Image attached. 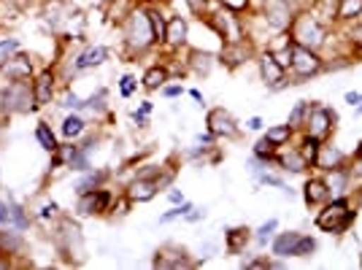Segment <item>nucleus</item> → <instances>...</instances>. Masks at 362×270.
I'll return each mask as SVG.
<instances>
[{
    "label": "nucleus",
    "mask_w": 362,
    "mask_h": 270,
    "mask_svg": "<svg viewBox=\"0 0 362 270\" xmlns=\"http://www.w3.org/2000/svg\"><path fill=\"white\" fill-rule=\"evenodd\" d=\"M35 138L41 141V146H44L46 151H57L60 146H57V141H54V133L49 130V124H38V130H35Z\"/></svg>",
    "instance_id": "obj_33"
},
{
    "label": "nucleus",
    "mask_w": 362,
    "mask_h": 270,
    "mask_svg": "<svg viewBox=\"0 0 362 270\" xmlns=\"http://www.w3.org/2000/svg\"><path fill=\"white\" fill-rule=\"evenodd\" d=\"M211 28L216 30V35L225 41V44H241L243 38H246V25H243V19L235 11H216L211 14Z\"/></svg>",
    "instance_id": "obj_7"
},
{
    "label": "nucleus",
    "mask_w": 362,
    "mask_h": 270,
    "mask_svg": "<svg viewBox=\"0 0 362 270\" xmlns=\"http://www.w3.org/2000/svg\"><path fill=\"white\" fill-rule=\"evenodd\" d=\"M276 151H279V146H273L271 141L262 135L259 141L255 143V157H259V160H265V163H271V160H276Z\"/></svg>",
    "instance_id": "obj_30"
},
{
    "label": "nucleus",
    "mask_w": 362,
    "mask_h": 270,
    "mask_svg": "<svg viewBox=\"0 0 362 270\" xmlns=\"http://www.w3.org/2000/svg\"><path fill=\"white\" fill-rule=\"evenodd\" d=\"M3 71H6V76H8L11 81H28L33 74V62H30V57L16 54V57L3 62Z\"/></svg>",
    "instance_id": "obj_19"
},
{
    "label": "nucleus",
    "mask_w": 362,
    "mask_h": 270,
    "mask_svg": "<svg viewBox=\"0 0 362 270\" xmlns=\"http://www.w3.org/2000/svg\"><path fill=\"white\" fill-rule=\"evenodd\" d=\"M157 44L154 28H151V16L146 8H133L124 19V46L130 54H141Z\"/></svg>",
    "instance_id": "obj_3"
},
{
    "label": "nucleus",
    "mask_w": 362,
    "mask_h": 270,
    "mask_svg": "<svg viewBox=\"0 0 362 270\" xmlns=\"http://www.w3.org/2000/svg\"><path fill=\"white\" fill-rule=\"evenodd\" d=\"M360 265H362V257H360Z\"/></svg>",
    "instance_id": "obj_54"
},
{
    "label": "nucleus",
    "mask_w": 362,
    "mask_h": 270,
    "mask_svg": "<svg viewBox=\"0 0 362 270\" xmlns=\"http://www.w3.org/2000/svg\"><path fill=\"white\" fill-rule=\"evenodd\" d=\"M184 3H187V6H189V8L195 11V14H203V11H206V3H209V0H184Z\"/></svg>",
    "instance_id": "obj_45"
},
{
    "label": "nucleus",
    "mask_w": 362,
    "mask_h": 270,
    "mask_svg": "<svg viewBox=\"0 0 362 270\" xmlns=\"http://www.w3.org/2000/svg\"><path fill=\"white\" fill-rule=\"evenodd\" d=\"M322 179L330 189V197H349L351 187H354V176H351V168L349 165H338L332 170H325Z\"/></svg>",
    "instance_id": "obj_11"
},
{
    "label": "nucleus",
    "mask_w": 362,
    "mask_h": 270,
    "mask_svg": "<svg viewBox=\"0 0 362 270\" xmlns=\"http://www.w3.org/2000/svg\"><path fill=\"white\" fill-rule=\"evenodd\" d=\"M257 68H259L262 81H265L271 90H284L287 84H292V78L287 76V68L276 60V54H273L271 49L259 52V57H257Z\"/></svg>",
    "instance_id": "obj_8"
},
{
    "label": "nucleus",
    "mask_w": 362,
    "mask_h": 270,
    "mask_svg": "<svg viewBox=\"0 0 362 270\" xmlns=\"http://www.w3.org/2000/svg\"><path fill=\"white\" fill-rule=\"evenodd\" d=\"M165 81H168V68L165 65H151L149 71L144 74V90H163L165 87Z\"/></svg>",
    "instance_id": "obj_24"
},
{
    "label": "nucleus",
    "mask_w": 362,
    "mask_h": 270,
    "mask_svg": "<svg viewBox=\"0 0 362 270\" xmlns=\"http://www.w3.org/2000/svg\"><path fill=\"white\" fill-rule=\"evenodd\" d=\"M0 243H3L6 249H16V246H19V238H14V235H0Z\"/></svg>",
    "instance_id": "obj_46"
},
{
    "label": "nucleus",
    "mask_w": 362,
    "mask_h": 270,
    "mask_svg": "<svg viewBox=\"0 0 362 270\" xmlns=\"http://www.w3.org/2000/svg\"><path fill=\"white\" fill-rule=\"evenodd\" d=\"M33 95H35V103L38 105H46L52 100V95H54V76H52V71H44V74L35 78Z\"/></svg>",
    "instance_id": "obj_21"
},
{
    "label": "nucleus",
    "mask_w": 362,
    "mask_h": 270,
    "mask_svg": "<svg viewBox=\"0 0 362 270\" xmlns=\"http://www.w3.org/2000/svg\"><path fill=\"white\" fill-rule=\"evenodd\" d=\"M189 211H192V203H187V200H184L179 209H173V211H168V213H163V216H160V222H163V225H165V222H173V219H179V216H187Z\"/></svg>",
    "instance_id": "obj_38"
},
{
    "label": "nucleus",
    "mask_w": 362,
    "mask_h": 270,
    "mask_svg": "<svg viewBox=\"0 0 362 270\" xmlns=\"http://www.w3.org/2000/svg\"><path fill=\"white\" fill-rule=\"evenodd\" d=\"M0 100H3V95H0ZM0 108H3V103H0Z\"/></svg>",
    "instance_id": "obj_53"
},
{
    "label": "nucleus",
    "mask_w": 362,
    "mask_h": 270,
    "mask_svg": "<svg viewBox=\"0 0 362 270\" xmlns=\"http://www.w3.org/2000/svg\"><path fill=\"white\" fill-rule=\"evenodd\" d=\"M189 95H192V98H195L197 103H203V95H200V92H197V90H189Z\"/></svg>",
    "instance_id": "obj_51"
},
{
    "label": "nucleus",
    "mask_w": 362,
    "mask_h": 270,
    "mask_svg": "<svg viewBox=\"0 0 362 270\" xmlns=\"http://www.w3.org/2000/svg\"><path fill=\"white\" fill-rule=\"evenodd\" d=\"M149 16H151V28H154V38H157V44H165L168 19L163 16L160 8H149Z\"/></svg>",
    "instance_id": "obj_29"
},
{
    "label": "nucleus",
    "mask_w": 362,
    "mask_h": 270,
    "mask_svg": "<svg viewBox=\"0 0 362 270\" xmlns=\"http://www.w3.org/2000/svg\"><path fill=\"white\" fill-rule=\"evenodd\" d=\"M298 11H300L298 0H265L262 3V19H265L268 30L276 33V35L289 30V25H292Z\"/></svg>",
    "instance_id": "obj_5"
},
{
    "label": "nucleus",
    "mask_w": 362,
    "mask_h": 270,
    "mask_svg": "<svg viewBox=\"0 0 362 270\" xmlns=\"http://www.w3.org/2000/svg\"><path fill=\"white\" fill-rule=\"evenodd\" d=\"M219 6H222V8H227V11H235V14H243V11H249L252 0H219Z\"/></svg>",
    "instance_id": "obj_39"
},
{
    "label": "nucleus",
    "mask_w": 362,
    "mask_h": 270,
    "mask_svg": "<svg viewBox=\"0 0 362 270\" xmlns=\"http://www.w3.org/2000/svg\"><path fill=\"white\" fill-rule=\"evenodd\" d=\"M344 41H346L349 49H351V57H357V54L362 57V22H360V19L349 25L346 38H344Z\"/></svg>",
    "instance_id": "obj_28"
},
{
    "label": "nucleus",
    "mask_w": 362,
    "mask_h": 270,
    "mask_svg": "<svg viewBox=\"0 0 362 270\" xmlns=\"http://www.w3.org/2000/svg\"><path fill=\"white\" fill-rule=\"evenodd\" d=\"M163 95H165V98H179V95H184V87H181V84H170V87H163Z\"/></svg>",
    "instance_id": "obj_44"
},
{
    "label": "nucleus",
    "mask_w": 362,
    "mask_h": 270,
    "mask_svg": "<svg viewBox=\"0 0 362 270\" xmlns=\"http://www.w3.org/2000/svg\"><path fill=\"white\" fill-rule=\"evenodd\" d=\"M287 33L298 46L314 49L319 54L327 49V44H330V38H332V28L314 11V8H308V6H300V11L295 14Z\"/></svg>",
    "instance_id": "obj_1"
},
{
    "label": "nucleus",
    "mask_w": 362,
    "mask_h": 270,
    "mask_svg": "<svg viewBox=\"0 0 362 270\" xmlns=\"http://www.w3.org/2000/svg\"><path fill=\"white\" fill-rule=\"evenodd\" d=\"M314 252H317V238H311V235H300L298 246H295V257H311Z\"/></svg>",
    "instance_id": "obj_36"
},
{
    "label": "nucleus",
    "mask_w": 362,
    "mask_h": 270,
    "mask_svg": "<svg viewBox=\"0 0 362 270\" xmlns=\"http://www.w3.org/2000/svg\"><path fill=\"white\" fill-rule=\"evenodd\" d=\"M189 68L195 71V74H200V76H209L214 71V65H216V57L214 54H209V52H189Z\"/></svg>",
    "instance_id": "obj_23"
},
{
    "label": "nucleus",
    "mask_w": 362,
    "mask_h": 270,
    "mask_svg": "<svg viewBox=\"0 0 362 270\" xmlns=\"http://www.w3.org/2000/svg\"><path fill=\"white\" fill-rule=\"evenodd\" d=\"M311 3H314V0H311Z\"/></svg>",
    "instance_id": "obj_55"
},
{
    "label": "nucleus",
    "mask_w": 362,
    "mask_h": 270,
    "mask_svg": "<svg viewBox=\"0 0 362 270\" xmlns=\"http://www.w3.org/2000/svg\"><path fill=\"white\" fill-rule=\"evenodd\" d=\"M338 165H346V154L338 149L335 143H330V141H322V149H319V157H317V163H314V168L317 170H332V168H338Z\"/></svg>",
    "instance_id": "obj_14"
},
{
    "label": "nucleus",
    "mask_w": 362,
    "mask_h": 270,
    "mask_svg": "<svg viewBox=\"0 0 362 270\" xmlns=\"http://www.w3.org/2000/svg\"><path fill=\"white\" fill-rule=\"evenodd\" d=\"M292 135H295V127H292V124H276V127H268V133H265V138H268V141H271L273 146H279V149H281V146H287L289 141H292Z\"/></svg>",
    "instance_id": "obj_25"
},
{
    "label": "nucleus",
    "mask_w": 362,
    "mask_h": 270,
    "mask_svg": "<svg viewBox=\"0 0 362 270\" xmlns=\"http://www.w3.org/2000/svg\"><path fill=\"white\" fill-rule=\"evenodd\" d=\"M160 173H151V176H138L136 181H130L127 187V200L130 203H146L151 197L160 192Z\"/></svg>",
    "instance_id": "obj_12"
},
{
    "label": "nucleus",
    "mask_w": 362,
    "mask_h": 270,
    "mask_svg": "<svg viewBox=\"0 0 362 270\" xmlns=\"http://www.w3.org/2000/svg\"><path fill=\"white\" fill-rule=\"evenodd\" d=\"M276 163H279V168L281 170H287V173H305L308 170V160L303 157V151L298 149V146H289V149H284L281 154L276 151Z\"/></svg>",
    "instance_id": "obj_15"
},
{
    "label": "nucleus",
    "mask_w": 362,
    "mask_h": 270,
    "mask_svg": "<svg viewBox=\"0 0 362 270\" xmlns=\"http://www.w3.org/2000/svg\"><path fill=\"white\" fill-rule=\"evenodd\" d=\"M246 127H249V130H262V119H259V117H252V119L246 122Z\"/></svg>",
    "instance_id": "obj_49"
},
{
    "label": "nucleus",
    "mask_w": 362,
    "mask_h": 270,
    "mask_svg": "<svg viewBox=\"0 0 362 270\" xmlns=\"http://www.w3.org/2000/svg\"><path fill=\"white\" fill-rule=\"evenodd\" d=\"M362 16V0H338L335 8V22L341 25H351Z\"/></svg>",
    "instance_id": "obj_22"
},
{
    "label": "nucleus",
    "mask_w": 362,
    "mask_h": 270,
    "mask_svg": "<svg viewBox=\"0 0 362 270\" xmlns=\"http://www.w3.org/2000/svg\"><path fill=\"white\" fill-rule=\"evenodd\" d=\"M19 52V41L16 38H0V65L6 60H11Z\"/></svg>",
    "instance_id": "obj_35"
},
{
    "label": "nucleus",
    "mask_w": 362,
    "mask_h": 270,
    "mask_svg": "<svg viewBox=\"0 0 362 270\" xmlns=\"http://www.w3.org/2000/svg\"><path fill=\"white\" fill-rule=\"evenodd\" d=\"M276 230H279V219H268L262 227H257V233H255V240L259 243V246H265L268 240L276 235Z\"/></svg>",
    "instance_id": "obj_32"
},
{
    "label": "nucleus",
    "mask_w": 362,
    "mask_h": 270,
    "mask_svg": "<svg viewBox=\"0 0 362 270\" xmlns=\"http://www.w3.org/2000/svg\"><path fill=\"white\" fill-rule=\"evenodd\" d=\"M141 111H144V114H151V103H149V100H146V103H141Z\"/></svg>",
    "instance_id": "obj_52"
},
{
    "label": "nucleus",
    "mask_w": 362,
    "mask_h": 270,
    "mask_svg": "<svg viewBox=\"0 0 362 270\" xmlns=\"http://www.w3.org/2000/svg\"><path fill=\"white\" fill-rule=\"evenodd\" d=\"M249 233H252V230H246V227H235V230H230V233H227V252L238 254L243 246L249 243V238H252Z\"/></svg>",
    "instance_id": "obj_26"
},
{
    "label": "nucleus",
    "mask_w": 362,
    "mask_h": 270,
    "mask_svg": "<svg viewBox=\"0 0 362 270\" xmlns=\"http://www.w3.org/2000/svg\"><path fill=\"white\" fill-rule=\"evenodd\" d=\"M357 219V211L351 209L346 197H330L325 206H319L317 213V227L322 233H330V235H344L349 227L354 225Z\"/></svg>",
    "instance_id": "obj_2"
},
{
    "label": "nucleus",
    "mask_w": 362,
    "mask_h": 270,
    "mask_svg": "<svg viewBox=\"0 0 362 270\" xmlns=\"http://www.w3.org/2000/svg\"><path fill=\"white\" fill-rule=\"evenodd\" d=\"M187 35H189V25L184 16H170L168 19V30H165V44L170 49H181L187 44Z\"/></svg>",
    "instance_id": "obj_18"
},
{
    "label": "nucleus",
    "mask_w": 362,
    "mask_h": 270,
    "mask_svg": "<svg viewBox=\"0 0 362 270\" xmlns=\"http://www.w3.org/2000/svg\"><path fill=\"white\" fill-rule=\"evenodd\" d=\"M206 124H209V133H211L214 138H235V135H238L235 117H233L227 108H211L209 117H206Z\"/></svg>",
    "instance_id": "obj_10"
},
{
    "label": "nucleus",
    "mask_w": 362,
    "mask_h": 270,
    "mask_svg": "<svg viewBox=\"0 0 362 270\" xmlns=\"http://www.w3.org/2000/svg\"><path fill=\"white\" fill-rule=\"evenodd\" d=\"M133 122H136L138 127H144L146 124V114L144 111H133Z\"/></svg>",
    "instance_id": "obj_50"
},
{
    "label": "nucleus",
    "mask_w": 362,
    "mask_h": 270,
    "mask_svg": "<svg viewBox=\"0 0 362 270\" xmlns=\"http://www.w3.org/2000/svg\"><path fill=\"white\" fill-rule=\"evenodd\" d=\"M332 127H335V111L327 108V105L317 103V100H311L308 114H305V122H303L305 135H314L319 141H327L332 135Z\"/></svg>",
    "instance_id": "obj_6"
},
{
    "label": "nucleus",
    "mask_w": 362,
    "mask_h": 270,
    "mask_svg": "<svg viewBox=\"0 0 362 270\" xmlns=\"http://www.w3.org/2000/svg\"><path fill=\"white\" fill-rule=\"evenodd\" d=\"M303 197H305V203H308L311 209H319V206H325V203L330 200V189H327L325 179L317 176V179L305 181V187H303Z\"/></svg>",
    "instance_id": "obj_16"
},
{
    "label": "nucleus",
    "mask_w": 362,
    "mask_h": 270,
    "mask_svg": "<svg viewBox=\"0 0 362 270\" xmlns=\"http://www.w3.org/2000/svg\"><path fill=\"white\" fill-rule=\"evenodd\" d=\"M108 57V49L106 46H90L87 52H81L78 54V60H76V71H87V68H98V65H103Z\"/></svg>",
    "instance_id": "obj_20"
},
{
    "label": "nucleus",
    "mask_w": 362,
    "mask_h": 270,
    "mask_svg": "<svg viewBox=\"0 0 362 270\" xmlns=\"http://www.w3.org/2000/svg\"><path fill=\"white\" fill-rule=\"evenodd\" d=\"M0 222H3V225H6V222H11V209H8L3 200H0Z\"/></svg>",
    "instance_id": "obj_47"
},
{
    "label": "nucleus",
    "mask_w": 362,
    "mask_h": 270,
    "mask_svg": "<svg viewBox=\"0 0 362 270\" xmlns=\"http://www.w3.org/2000/svg\"><path fill=\"white\" fill-rule=\"evenodd\" d=\"M136 87H138V81H136V76H122L119 78V90H122V95H124V98H130V95H133V92H136Z\"/></svg>",
    "instance_id": "obj_41"
},
{
    "label": "nucleus",
    "mask_w": 362,
    "mask_h": 270,
    "mask_svg": "<svg viewBox=\"0 0 362 270\" xmlns=\"http://www.w3.org/2000/svg\"><path fill=\"white\" fill-rule=\"evenodd\" d=\"M62 105H65V108H84V100H81L76 92H68V95H65V103Z\"/></svg>",
    "instance_id": "obj_42"
},
{
    "label": "nucleus",
    "mask_w": 362,
    "mask_h": 270,
    "mask_svg": "<svg viewBox=\"0 0 362 270\" xmlns=\"http://www.w3.org/2000/svg\"><path fill=\"white\" fill-rule=\"evenodd\" d=\"M8 209H11V222H16V225H19V227H25V225H28V222H25V213H22V209H19L16 203H11Z\"/></svg>",
    "instance_id": "obj_43"
},
{
    "label": "nucleus",
    "mask_w": 362,
    "mask_h": 270,
    "mask_svg": "<svg viewBox=\"0 0 362 270\" xmlns=\"http://www.w3.org/2000/svg\"><path fill=\"white\" fill-rule=\"evenodd\" d=\"M298 149H300L303 157L308 160V165L314 168V163H317V157H319V149H322V141H319V138H314V135H305V133H303L300 146H298Z\"/></svg>",
    "instance_id": "obj_27"
},
{
    "label": "nucleus",
    "mask_w": 362,
    "mask_h": 270,
    "mask_svg": "<svg viewBox=\"0 0 362 270\" xmlns=\"http://www.w3.org/2000/svg\"><path fill=\"white\" fill-rule=\"evenodd\" d=\"M84 108H92V111H103V108H106V90H98V95H92L90 100L84 103Z\"/></svg>",
    "instance_id": "obj_40"
},
{
    "label": "nucleus",
    "mask_w": 362,
    "mask_h": 270,
    "mask_svg": "<svg viewBox=\"0 0 362 270\" xmlns=\"http://www.w3.org/2000/svg\"><path fill=\"white\" fill-rule=\"evenodd\" d=\"M308 105H311V100H298L295 103V108L289 111V124L298 130V127H303V122H305V114H308Z\"/></svg>",
    "instance_id": "obj_31"
},
{
    "label": "nucleus",
    "mask_w": 362,
    "mask_h": 270,
    "mask_svg": "<svg viewBox=\"0 0 362 270\" xmlns=\"http://www.w3.org/2000/svg\"><path fill=\"white\" fill-rule=\"evenodd\" d=\"M300 235H303V233H298V230H287V233H279V235H273V243H271L273 257H281V259H289V257H295V246H298Z\"/></svg>",
    "instance_id": "obj_17"
},
{
    "label": "nucleus",
    "mask_w": 362,
    "mask_h": 270,
    "mask_svg": "<svg viewBox=\"0 0 362 270\" xmlns=\"http://www.w3.org/2000/svg\"><path fill=\"white\" fill-rule=\"evenodd\" d=\"M108 206H111V192L106 189H90V192L78 195V213H84V216L108 211Z\"/></svg>",
    "instance_id": "obj_13"
},
{
    "label": "nucleus",
    "mask_w": 362,
    "mask_h": 270,
    "mask_svg": "<svg viewBox=\"0 0 362 270\" xmlns=\"http://www.w3.org/2000/svg\"><path fill=\"white\" fill-rule=\"evenodd\" d=\"M81 133H84V119L81 117H68L62 122V135L65 138H78Z\"/></svg>",
    "instance_id": "obj_34"
},
{
    "label": "nucleus",
    "mask_w": 362,
    "mask_h": 270,
    "mask_svg": "<svg viewBox=\"0 0 362 270\" xmlns=\"http://www.w3.org/2000/svg\"><path fill=\"white\" fill-rule=\"evenodd\" d=\"M292 74V84H303L314 76L325 74V57L314 52V49H305V46H292V60H289V71Z\"/></svg>",
    "instance_id": "obj_4"
},
{
    "label": "nucleus",
    "mask_w": 362,
    "mask_h": 270,
    "mask_svg": "<svg viewBox=\"0 0 362 270\" xmlns=\"http://www.w3.org/2000/svg\"><path fill=\"white\" fill-rule=\"evenodd\" d=\"M168 200L176 203V206H181V203H184V195H181L179 189H170V192H168Z\"/></svg>",
    "instance_id": "obj_48"
},
{
    "label": "nucleus",
    "mask_w": 362,
    "mask_h": 270,
    "mask_svg": "<svg viewBox=\"0 0 362 270\" xmlns=\"http://www.w3.org/2000/svg\"><path fill=\"white\" fill-rule=\"evenodd\" d=\"M100 181H103V173H90V176H84V179L78 181L76 189H78V195H81V192H90V189H95Z\"/></svg>",
    "instance_id": "obj_37"
},
{
    "label": "nucleus",
    "mask_w": 362,
    "mask_h": 270,
    "mask_svg": "<svg viewBox=\"0 0 362 270\" xmlns=\"http://www.w3.org/2000/svg\"><path fill=\"white\" fill-rule=\"evenodd\" d=\"M3 100H6V108L8 111H16V114H28L35 108V95H33V87L28 81H11L8 90L3 92Z\"/></svg>",
    "instance_id": "obj_9"
}]
</instances>
